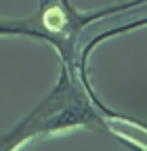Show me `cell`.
Returning <instances> with one entry per match:
<instances>
[{
    "label": "cell",
    "instance_id": "7a4b0ae2",
    "mask_svg": "<svg viewBox=\"0 0 147 151\" xmlns=\"http://www.w3.org/2000/svg\"><path fill=\"white\" fill-rule=\"evenodd\" d=\"M0 36H30V38H38V40H44L50 44V38L38 25L36 15L25 17V19H0Z\"/></svg>",
    "mask_w": 147,
    "mask_h": 151
},
{
    "label": "cell",
    "instance_id": "6da1fadb",
    "mask_svg": "<svg viewBox=\"0 0 147 151\" xmlns=\"http://www.w3.org/2000/svg\"><path fill=\"white\" fill-rule=\"evenodd\" d=\"M105 116L112 120H126L120 113L109 111L86 90L78 71L61 63L59 82L36 105V109H32L11 132L0 137V151H15L32 139L61 134L74 128H90L122 141L120 132L107 124Z\"/></svg>",
    "mask_w": 147,
    "mask_h": 151
}]
</instances>
